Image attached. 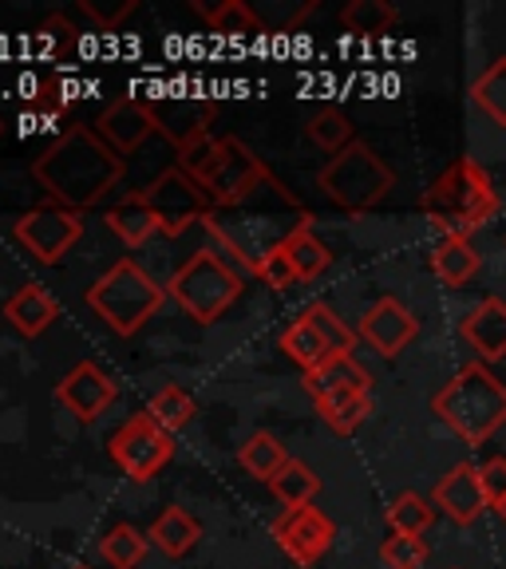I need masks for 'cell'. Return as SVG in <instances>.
<instances>
[{"label":"cell","instance_id":"obj_29","mask_svg":"<svg viewBox=\"0 0 506 569\" xmlns=\"http://www.w3.org/2000/svg\"><path fill=\"white\" fill-rule=\"evenodd\" d=\"M147 416L155 419V423L162 427V431H182V427H190V419L198 416V403L190 400L187 391L178 388V383H167V388H159L151 396V403H147Z\"/></svg>","mask_w":506,"mask_h":569},{"label":"cell","instance_id":"obj_27","mask_svg":"<svg viewBox=\"0 0 506 569\" xmlns=\"http://www.w3.org/2000/svg\"><path fill=\"white\" fill-rule=\"evenodd\" d=\"M384 518H388L391 533H411V538H424V533L431 530V522H436V502L419 498L416 490H404V495L391 498V507L384 510Z\"/></svg>","mask_w":506,"mask_h":569},{"label":"cell","instance_id":"obj_26","mask_svg":"<svg viewBox=\"0 0 506 569\" xmlns=\"http://www.w3.org/2000/svg\"><path fill=\"white\" fill-rule=\"evenodd\" d=\"M269 490H274L277 502H285V510L309 507L320 490V479L312 475V467H305L301 459H289L281 471L269 479Z\"/></svg>","mask_w":506,"mask_h":569},{"label":"cell","instance_id":"obj_11","mask_svg":"<svg viewBox=\"0 0 506 569\" xmlns=\"http://www.w3.org/2000/svg\"><path fill=\"white\" fill-rule=\"evenodd\" d=\"M274 538L285 550V558L309 569L329 553L333 538H337V526L329 522V515H320L317 507H297V510H285V515L277 518Z\"/></svg>","mask_w":506,"mask_h":569},{"label":"cell","instance_id":"obj_34","mask_svg":"<svg viewBox=\"0 0 506 569\" xmlns=\"http://www.w3.org/2000/svg\"><path fill=\"white\" fill-rule=\"evenodd\" d=\"M147 538H151V533H142L123 522V526H111V530L103 533L99 550H103V558L116 569H139V561L147 558Z\"/></svg>","mask_w":506,"mask_h":569},{"label":"cell","instance_id":"obj_20","mask_svg":"<svg viewBox=\"0 0 506 569\" xmlns=\"http://www.w3.org/2000/svg\"><path fill=\"white\" fill-rule=\"evenodd\" d=\"M373 388V376L368 368L356 360V356H329L320 368L305 372V391L312 400H325L333 391H368Z\"/></svg>","mask_w":506,"mask_h":569},{"label":"cell","instance_id":"obj_43","mask_svg":"<svg viewBox=\"0 0 506 569\" xmlns=\"http://www.w3.org/2000/svg\"><path fill=\"white\" fill-rule=\"evenodd\" d=\"M495 510H498V518H503V522H506V498H503V502H498Z\"/></svg>","mask_w":506,"mask_h":569},{"label":"cell","instance_id":"obj_15","mask_svg":"<svg viewBox=\"0 0 506 569\" xmlns=\"http://www.w3.org/2000/svg\"><path fill=\"white\" fill-rule=\"evenodd\" d=\"M56 400H60L76 419L91 423V419H99L111 403H116V380H111L103 368L91 365V360H83V365H76L60 383H56Z\"/></svg>","mask_w":506,"mask_h":569},{"label":"cell","instance_id":"obj_4","mask_svg":"<svg viewBox=\"0 0 506 569\" xmlns=\"http://www.w3.org/2000/svg\"><path fill=\"white\" fill-rule=\"evenodd\" d=\"M431 411L452 427L467 447L490 443L506 423V383L483 360L463 365L444 388L436 391Z\"/></svg>","mask_w":506,"mask_h":569},{"label":"cell","instance_id":"obj_37","mask_svg":"<svg viewBox=\"0 0 506 569\" xmlns=\"http://www.w3.org/2000/svg\"><path fill=\"white\" fill-rule=\"evenodd\" d=\"M305 320H309L312 329L320 332V340L333 348V356H353V348H356V332L348 329L345 320L333 312V305H325V301H312L309 309L301 312Z\"/></svg>","mask_w":506,"mask_h":569},{"label":"cell","instance_id":"obj_12","mask_svg":"<svg viewBox=\"0 0 506 569\" xmlns=\"http://www.w3.org/2000/svg\"><path fill=\"white\" fill-rule=\"evenodd\" d=\"M356 337L391 360V356H400L404 348L419 337V320L404 301H396V297H380V301H376L373 309L360 317V329H356Z\"/></svg>","mask_w":506,"mask_h":569},{"label":"cell","instance_id":"obj_1","mask_svg":"<svg viewBox=\"0 0 506 569\" xmlns=\"http://www.w3.org/2000/svg\"><path fill=\"white\" fill-rule=\"evenodd\" d=\"M312 222V213L297 202V194L285 182H277L274 174L266 182L249 190V194L234 198L226 206H214L210 238L230 253L238 266H246L249 273L261 266V258H269L274 249H281L297 230Z\"/></svg>","mask_w":506,"mask_h":569},{"label":"cell","instance_id":"obj_3","mask_svg":"<svg viewBox=\"0 0 506 569\" xmlns=\"http://www.w3.org/2000/svg\"><path fill=\"white\" fill-rule=\"evenodd\" d=\"M419 210L444 238H472L503 210V202H498V190L483 162L463 154L424 190Z\"/></svg>","mask_w":506,"mask_h":569},{"label":"cell","instance_id":"obj_31","mask_svg":"<svg viewBox=\"0 0 506 569\" xmlns=\"http://www.w3.org/2000/svg\"><path fill=\"white\" fill-rule=\"evenodd\" d=\"M281 348H285V356L289 360H297V365L305 368V372H312V368H320L325 360L333 356V348L320 340V332L312 329L309 320H294L289 329H285V337H281Z\"/></svg>","mask_w":506,"mask_h":569},{"label":"cell","instance_id":"obj_39","mask_svg":"<svg viewBox=\"0 0 506 569\" xmlns=\"http://www.w3.org/2000/svg\"><path fill=\"white\" fill-rule=\"evenodd\" d=\"M254 273H258L269 289H277V293H285V289H294V284L301 281V277H297V269H294V261H289V253H285V246L274 249L269 258H261V266L254 269Z\"/></svg>","mask_w":506,"mask_h":569},{"label":"cell","instance_id":"obj_30","mask_svg":"<svg viewBox=\"0 0 506 569\" xmlns=\"http://www.w3.org/2000/svg\"><path fill=\"white\" fill-rule=\"evenodd\" d=\"M285 253H289V261H294V269H297L301 281H317V277L333 266L329 246L312 233V226H305V230H297L294 238L285 241Z\"/></svg>","mask_w":506,"mask_h":569},{"label":"cell","instance_id":"obj_41","mask_svg":"<svg viewBox=\"0 0 506 569\" xmlns=\"http://www.w3.org/2000/svg\"><path fill=\"white\" fill-rule=\"evenodd\" d=\"M40 44H44V52H60V48H71V44H76V28H71L63 17L44 20V28H40Z\"/></svg>","mask_w":506,"mask_h":569},{"label":"cell","instance_id":"obj_14","mask_svg":"<svg viewBox=\"0 0 506 569\" xmlns=\"http://www.w3.org/2000/svg\"><path fill=\"white\" fill-rule=\"evenodd\" d=\"M269 178V167L258 159V154L249 151L241 139H222V162L214 170V178L206 182V194L214 198V206H226L234 198L249 194V190L266 182Z\"/></svg>","mask_w":506,"mask_h":569},{"label":"cell","instance_id":"obj_36","mask_svg":"<svg viewBox=\"0 0 506 569\" xmlns=\"http://www.w3.org/2000/svg\"><path fill=\"white\" fill-rule=\"evenodd\" d=\"M218 162H222V139H214V134H198V139H190L187 147H178V170H187L195 182H210L214 170H218Z\"/></svg>","mask_w":506,"mask_h":569},{"label":"cell","instance_id":"obj_33","mask_svg":"<svg viewBox=\"0 0 506 569\" xmlns=\"http://www.w3.org/2000/svg\"><path fill=\"white\" fill-rule=\"evenodd\" d=\"M305 134L317 142L320 151H329V154H340L345 147H353V142H356L353 119H348L345 111H337V107H325V111H317V116L309 119V127H305Z\"/></svg>","mask_w":506,"mask_h":569},{"label":"cell","instance_id":"obj_16","mask_svg":"<svg viewBox=\"0 0 506 569\" xmlns=\"http://www.w3.org/2000/svg\"><path fill=\"white\" fill-rule=\"evenodd\" d=\"M155 131H159V123H155L147 99H119V103L107 107L103 116H99V123H96V134L116 154L139 151L142 142L151 139Z\"/></svg>","mask_w":506,"mask_h":569},{"label":"cell","instance_id":"obj_35","mask_svg":"<svg viewBox=\"0 0 506 569\" xmlns=\"http://www.w3.org/2000/svg\"><path fill=\"white\" fill-rule=\"evenodd\" d=\"M340 24L353 36H384L396 24V9H391L388 0H353L340 12Z\"/></svg>","mask_w":506,"mask_h":569},{"label":"cell","instance_id":"obj_25","mask_svg":"<svg viewBox=\"0 0 506 569\" xmlns=\"http://www.w3.org/2000/svg\"><path fill=\"white\" fill-rule=\"evenodd\" d=\"M238 462L241 471L254 475V479L269 482L277 471H281L285 462H289V451H285V443L277 436H269V431H254V436L241 443L238 451Z\"/></svg>","mask_w":506,"mask_h":569},{"label":"cell","instance_id":"obj_40","mask_svg":"<svg viewBox=\"0 0 506 569\" xmlns=\"http://www.w3.org/2000/svg\"><path fill=\"white\" fill-rule=\"evenodd\" d=\"M479 482H483V495H487L490 507H498V502L506 498V459H503V455H495V459L483 462Z\"/></svg>","mask_w":506,"mask_h":569},{"label":"cell","instance_id":"obj_6","mask_svg":"<svg viewBox=\"0 0 506 569\" xmlns=\"http://www.w3.org/2000/svg\"><path fill=\"white\" fill-rule=\"evenodd\" d=\"M317 187L325 190L329 202H337L348 213H368L388 198V190L396 187V174L368 142L356 139L353 147H345L340 154H333L317 174Z\"/></svg>","mask_w":506,"mask_h":569},{"label":"cell","instance_id":"obj_18","mask_svg":"<svg viewBox=\"0 0 506 569\" xmlns=\"http://www.w3.org/2000/svg\"><path fill=\"white\" fill-rule=\"evenodd\" d=\"M463 340L479 352L483 365L506 360V301L503 297H483L459 325Z\"/></svg>","mask_w":506,"mask_h":569},{"label":"cell","instance_id":"obj_24","mask_svg":"<svg viewBox=\"0 0 506 569\" xmlns=\"http://www.w3.org/2000/svg\"><path fill=\"white\" fill-rule=\"evenodd\" d=\"M317 411L337 436H353L356 427L373 416V396L368 391H333V396L317 400Z\"/></svg>","mask_w":506,"mask_h":569},{"label":"cell","instance_id":"obj_8","mask_svg":"<svg viewBox=\"0 0 506 569\" xmlns=\"http://www.w3.org/2000/svg\"><path fill=\"white\" fill-rule=\"evenodd\" d=\"M142 198H147V206L159 218V233H170V238L190 230L195 222H210L214 213V198L206 194L202 182H195L187 170L178 167L162 170L151 187L142 190Z\"/></svg>","mask_w":506,"mask_h":569},{"label":"cell","instance_id":"obj_7","mask_svg":"<svg viewBox=\"0 0 506 569\" xmlns=\"http://www.w3.org/2000/svg\"><path fill=\"white\" fill-rule=\"evenodd\" d=\"M167 293L182 305V312L198 325H214L241 297V273L214 249L190 253V261L167 281Z\"/></svg>","mask_w":506,"mask_h":569},{"label":"cell","instance_id":"obj_32","mask_svg":"<svg viewBox=\"0 0 506 569\" xmlns=\"http://www.w3.org/2000/svg\"><path fill=\"white\" fill-rule=\"evenodd\" d=\"M472 99L495 127H506V56H498L479 80L472 83Z\"/></svg>","mask_w":506,"mask_h":569},{"label":"cell","instance_id":"obj_5","mask_svg":"<svg viewBox=\"0 0 506 569\" xmlns=\"http://www.w3.org/2000/svg\"><path fill=\"white\" fill-rule=\"evenodd\" d=\"M162 301H167V284H159L131 258L116 261L88 289V305L96 309V317H103L107 329H116L119 337H135L162 309Z\"/></svg>","mask_w":506,"mask_h":569},{"label":"cell","instance_id":"obj_22","mask_svg":"<svg viewBox=\"0 0 506 569\" xmlns=\"http://www.w3.org/2000/svg\"><path fill=\"white\" fill-rule=\"evenodd\" d=\"M107 226H111V233H116L123 246L135 249L155 238L159 218H155V210L147 206V198H142V190H139V194H127L123 202H116L107 210Z\"/></svg>","mask_w":506,"mask_h":569},{"label":"cell","instance_id":"obj_38","mask_svg":"<svg viewBox=\"0 0 506 569\" xmlns=\"http://www.w3.org/2000/svg\"><path fill=\"white\" fill-rule=\"evenodd\" d=\"M380 561L388 569H424L427 566V542L411 533H391L380 546Z\"/></svg>","mask_w":506,"mask_h":569},{"label":"cell","instance_id":"obj_28","mask_svg":"<svg viewBox=\"0 0 506 569\" xmlns=\"http://www.w3.org/2000/svg\"><path fill=\"white\" fill-rule=\"evenodd\" d=\"M198 12H202L206 20H210V28L218 36H230V40H241V36H261L266 32V24H261L258 17H254V9H249L246 0H222V4H195Z\"/></svg>","mask_w":506,"mask_h":569},{"label":"cell","instance_id":"obj_42","mask_svg":"<svg viewBox=\"0 0 506 569\" xmlns=\"http://www.w3.org/2000/svg\"><path fill=\"white\" fill-rule=\"evenodd\" d=\"M80 9L88 12V17L96 20L99 28H116L119 20H123V17H131V12H135V0H119L116 9H99L96 0H80Z\"/></svg>","mask_w":506,"mask_h":569},{"label":"cell","instance_id":"obj_2","mask_svg":"<svg viewBox=\"0 0 506 569\" xmlns=\"http://www.w3.org/2000/svg\"><path fill=\"white\" fill-rule=\"evenodd\" d=\"M32 178L48 190L56 206L80 213L123 178V159L91 127L76 123L63 127L60 139L32 162Z\"/></svg>","mask_w":506,"mask_h":569},{"label":"cell","instance_id":"obj_10","mask_svg":"<svg viewBox=\"0 0 506 569\" xmlns=\"http://www.w3.org/2000/svg\"><path fill=\"white\" fill-rule=\"evenodd\" d=\"M83 233V218L68 206H56V202H44L28 210L24 218L17 222V241L32 253L36 261H44V266H56L63 261L76 241Z\"/></svg>","mask_w":506,"mask_h":569},{"label":"cell","instance_id":"obj_21","mask_svg":"<svg viewBox=\"0 0 506 569\" xmlns=\"http://www.w3.org/2000/svg\"><path fill=\"white\" fill-rule=\"evenodd\" d=\"M479 269H483V253L475 249L472 238H444L431 249V273H436L447 289H463Z\"/></svg>","mask_w":506,"mask_h":569},{"label":"cell","instance_id":"obj_19","mask_svg":"<svg viewBox=\"0 0 506 569\" xmlns=\"http://www.w3.org/2000/svg\"><path fill=\"white\" fill-rule=\"evenodd\" d=\"M4 317L12 320V329L24 332V337H40V332L52 329V320L60 317V305L52 301V293H48L44 284H24V289H17V293L9 297V305H4Z\"/></svg>","mask_w":506,"mask_h":569},{"label":"cell","instance_id":"obj_9","mask_svg":"<svg viewBox=\"0 0 506 569\" xmlns=\"http://www.w3.org/2000/svg\"><path fill=\"white\" fill-rule=\"evenodd\" d=\"M175 455V436L162 431L147 411L142 416H131L116 436H111V459L116 467L135 482H147L162 471Z\"/></svg>","mask_w":506,"mask_h":569},{"label":"cell","instance_id":"obj_13","mask_svg":"<svg viewBox=\"0 0 506 569\" xmlns=\"http://www.w3.org/2000/svg\"><path fill=\"white\" fill-rule=\"evenodd\" d=\"M147 107H151L155 123H159V131L167 134L175 147H187L190 139H198V134H210L206 127H210L214 119V103L202 96H178V91H155V96H147Z\"/></svg>","mask_w":506,"mask_h":569},{"label":"cell","instance_id":"obj_17","mask_svg":"<svg viewBox=\"0 0 506 569\" xmlns=\"http://www.w3.org/2000/svg\"><path fill=\"white\" fill-rule=\"evenodd\" d=\"M439 510H444L452 522L459 526H475L479 515L490 507L487 495H483V482H479V467L475 462H455L452 471L436 482V495H431Z\"/></svg>","mask_w":506,"mask_h":569},{"label":"cell","instance_id":"obj_23","mask_svg":"<svg viewBox=\"0 0 506 569\" xmlns=\"http://www.w3.org/2000/svg\"><path fill=\"white\" fill-rule=\"evenodd\" d=\"M198 538H202V526H198V518H190L182 507H167L151 522V542L159 546L162 553H170V558L190 553L198 546Z\"/></svg>","mask_w":506,"mask_h":569}]
</instances>
